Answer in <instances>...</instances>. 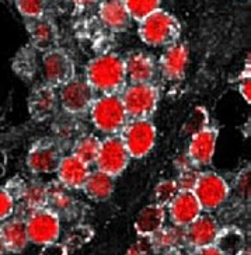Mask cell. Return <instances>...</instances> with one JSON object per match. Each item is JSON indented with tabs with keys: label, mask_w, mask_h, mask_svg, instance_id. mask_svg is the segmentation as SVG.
<instances>
[{
	"label": "cell",
	"mask_w": 251,
	"mask_h": 255,
	"mask_svg": "<svg viewBox=\"0 0 251 255\" xmlns=\"http://www.w3.org/2000/svg\"><path fill=\"white\" fill-rule=\"evenodd\" d=\"M82 191L84 195L94 202H106L114 194L115 178L99 170H94L87 175Z\"/></svg>",
	"instance_id": "cell-25"
},
{
	"label": "cell",
	"mask_w": 251,
	"mask_h": 255,
	"mask_svg": "<svg viewBox=\"0 0 251 255\" xmlns=\"http://www.w3.org/2000/svg\"><path fill=\"white\" fill-rule=\"evenodd\" d=\"M126 79L130 84L153 83L157 72V65L146 52H133L125 59Z\"/></svg>",
	"instance_id": "cell-22"
},
{
	"label": "cell",
	"mask_w": 251,
	"mask_h": 255,
	"mask_svg": "<svg viewBox=\"0 0 251 255\" xmlns=\"http://www.w3.org/2000/svg\"><path fill=\"white\" fill-rule=\"evenodd\" d=\"M56 93L62 111L77 118L89 114L94 98L97 97L84 77H73L70 82L59 87Z\"/></svg>",
	"instance_id": "cell-6"
},
{
	"label": "cell",
	"mask_w": 251,
	"mask_h": 255,
	"mask_svg": "<svg viewBox=\"0 0 251 255\" xmlns=\"http://www.w3.org/2000/svg\"><path fill=\"white\" fill-rule=\"evenodd\" d=\"M24 219L30 243L42 247L45 244L59 241L62 220L49 208L30 212Z\"/></svg>",
	"instance_id": "cell-8"
},
{
	"label": "cell",
	"mask_w": 251,
	"mask_h": 255,
	"mask_svg": "<svg viewBox=\"0 0 251 255\" xmlns=\"http://www.w3.org/2000/svg\"><path fill=\"white\" fill-rule=\"evenodd\" d=\"M239 93L242 94V97L246 100L247 104H250L251 100V87H250V75H246V77L242 76L240 83H239Z\"/></svg>",
	"instance_id": "cell-42"
},
{
	"label": "cell",
	"mask_w": 251,
	"mask_h": 255,
	"mask_svg": "<svg viewBox=\"0 0 251 255\" xmlns=\"http://www.w3.org/2000/svg\"><path fill=\"white\" fill-rule=\"evenodd\" d=\"M215 246L225 255H236L243 248V233L236 227H223L219 230Z\"/></svg>",
	"instance_id": "cell-29"
},
{
	"label": "cell",
	"mask_w": 251,
	"mask_h": 255,
	"mask_svg": "<svg viewBox=\"0 0 251 255\" xmlns=\"http://www.w3.org/2000/svg\"><path fill=\"white\" fill-rule=\"evenodd\" d=\"M166 208L159 206L156 203L146 205L145 208L139 210L133 222L135 232L139 237L150 239L154 233H157L164 226L166 222Z\"/></svg>",
	"instance_id": "cell-24"
},
{
	"label": "cell",
	"mask_w": 251,
	"mask_h": 255,
	"mask_svg": "<svg viewBox=\"0 0 251 255\" xmlns=\"http://www.w3.org/2000/svg\"><path fill=\"white\" fill-rule=\"evenodd\" d=\"M65 156V150L53 137H42L31 144L25 164L32 174H52Z\"/></svg>",
	"instance_id": "cell-10"
},
{
	"label": "cell",
	"mask_w": 251,
	"mask_h": 255,
	"mask_svg": "<svg viewBox=\"0 0 251 255\" xmlns=\"http://www.w3.org/2000/svg\"><path fill=\"white\" fill-rule=\"evenodd\" d=\"M235 189L237 196L243 201L250 199V170L249 167L246 170H242L235 180Z\"/></svg>",
	"instance_id": "cell-38"
},
{
	"label": "cell",
	"mask_w": 251,
	"mask_h": 255,
	"mask_svg": "<svg viewBox=\"0 0 251 255\" xmlns=\"http://www.w3.org/2000/svg\"><path fill=\"white\" fill-rule=\"evenodd\" d=\"M6 253L4 250V244H3V239H1V233H0V255H3Z\"/></svg>",
	"instance_id": "cell-47"
},
{
	"label": "cell",
	"mask_w": 251,
	"mask_h": 255,
	"mask_svg": "<svg viewBox=\"0 0 251 255\" xmlns=\"http://www.w3.org/2000/svg\"><path fill=\"white\" fill-rule=\"evenodd\" d=\"M99 17L110 31L122 32L130 27V17L124 0H100Z\"/></svg>",
	"instance_id": "cell-23"
},
{
	"label": "cell",
	"mask_w": 251,
	"mask_h": 255,
	"mask_svg": "<svg viewBox=\"0 0 251 255\" xmlns=\"http://www.w3.org/2000/svg\"><path fill=\"white\" fill-rule=\"evenodd\" d=\"M177 192H178V188H177L175 180L167 178V180L159 181L153 189V203L167 208L168 203L177 195Z\"/></svg>",
	"instance_id": "cell-34"
},
{
	"label": "cell",
	"mask_w": 251,
	"mask_h": 255,
	"mask_svg": "<svg viewBox=\"0 0 251 255\" xmlns=\"http://www.w3.org/2000/svg\"><path fill=\"white\" fill-rule=\"evenodd\" d=\"M190 52L185 44L175 42L167 46L159 59V69L163 77L168 82H180L185 77Z\"/></svg>",
	"instance_id": "cell-15"
},
{
	"label": "cell",
	"mask_w": 251,
	"mask_h": 255,
	"mask_svg": "<svg viewBox=\"0 0 251 255\" xmlns=\"http://www.w3.org/2000/svg\"><path fill=\"white\" fill-rule=\"evenodd\" d=\"M14 70L23 79H31L37 73V60L32 46H30L28 49L24 48L23 51L18 52L14 60Z\"/></svg>",
	"instance_id": "cell-32"
},
{
	"label": "cell",
	"mask_w": 251,
	"mask_h": 255,
	"mask_svg": "<svg viewBox=\"0 0 251 255\" xmlns=\"http://www.w3.org/2000/svg\"><path fill=\"white\" fill-rule=\"evenodd\" d=\"M201 170L197 167H192L190 170H185L178 173V177L175 178V184L178 191H187V192H192L194 188L197 185V181L199 178Z\"/></svg>",
	"instance_id": "cell-36"
},
{
	"label": "cell",
	"mask_w": 251,
	"mask_h": 255,
	"mask_svg": "<svg viewBox=\"0 0 251 255\" xmlns=\"http://www.w3.org/2000/svg\"><path fill=\"white\" fill-rule=\"evenodd\" d=\"M101 139L93 133H84L70 147V154L82 160L87 165H93L97 160Z\"/></svg>",
	"instance_id": "cell-28"
},
{
	"label": "cell",
	"mask_w": 251,
	"mask_h": 255,
	"mask_svg": "<svg viewBox=\"0 0 251 255\" xmlns=\"http://www.w3.org/2000/svg\"><path fill=\"white\" fill-rule=\"evenodd\" d=\"M48 188V205L46 208L56 213L59 219H73L79 212V203L72 191L63 187L58 180L46 184Z\"/></svg>",
	"instance_id": "cell-17"
},
{
	"label": "cell",
	"mask_w": 251,
	"mask_h": 255,
	"mask_svg": "<svg viewBox=\"0 0 251 255\" xmlns=\"http://www.w3.org/2000/svg\"><path fill=\"white\" fill-rule=\"evenodd\" d=\"M52 137L58 142L63 150L72 147V144L76 142L80 136L86 133L83 124L80 122V118L69 115L63 113L56 114L52 122Z\"/></svg>",
	"instance_id": "cell-19"
},
{
	"label": "cell",
	"mask_w": 251,
	"mask_h": 255,
	"mask_svg": "<svg viewBox=\"0 0 251 255\" xmlns=\"http://www.w3.org/2000/svg\"><path fill=\"white\" fill-rule=\"evenodd\" d=\"M84 79L96 94H121L128 84L125 59L117 53L99 55L87 63Z\"/></svg>",
	"instance_id": "cell-1"
},
{
	"label": "cell",
	"mask_w": 251,
	"mask_h": 255,
	"mask_svg": "<svg viewBox=\"0 0 251 255\" xmlns=\"http://www.w3.org/2000/svg\"><path fill=\"white\" fill-rule=\"evenodd\" d=\"M77 6H82V7H90L96 3H100V0H73Z\"/></svg>",
	"instance_id": "cell-45"
},
{
	"label": "cell",
	"mask_w": 251,
	"mask_h": 255,
	"mask_svg": "<svg viewBox=\"0 0 251 255\" xmlns=\"http://www.w3.org/2000/svg\"><path fill=\"white\" fill-rule=\"evenodd\" d=\"M0 233L6 253L20 254L30 244L25 229V219L20 215H14L3 222L0 225Z\"/></svg>",
	"instance_id": "cell-21"
},
{
	"label": "cell",
	"mask_w": 251,
	"mask_h": 255,
	"mask_svg": "<svg viewBox=\"0 0 251 255\" xmlns=\"http://www.w3.org/2000/svg\"><path fill=\"white\" fill-rule=\"evenodd\" d=\"M17 210V202L3 187H0V223L14 216Z\"/></svg>",
	"instance_id": "cell-37"
},
{
	"label": "cell",
	"mask_w": 251,
	"mask_h": 255,
	"mask_svg": "<svg viewBox=\"0 0 251 255\" xmlns=\"http://www.w3.org/2000/svg\"><path fill=\"white\" fill-rule=\"evenodd\" d=\"M166 213L171 225L185 229L202 213V209L194 192L178 191L166 208Z\"/></svg>",
	"instance_id": "cell-14"
},
{
	"label": "cell",
	"mask_w": 251,
	"mask_h": 255,
	"mask_svg": "<svg viewBox=\"0 0 251 255\" xmlns=\"http://www.w3.org/2000/svg\"><path fill=\"white\" fill-rule=\"evenodd\" d=\"M137 32L146 45L167 48L178 41L181 34V24L174 15L159 8L139 23Z\"/></svg>",
	"instance_id": "cell-3"
},
{
	"label": "cell",
	"mask_w": 251,
	"mask_h": 255,
	"mask_svg": "<svg viewBox=\"0 0 251 255\" xmlns=\"http://www.w3.org/2000/svg\"><path fill=\"white\" fill-rule=\"evenodd\" d=\"M173 164H174L175 170H177L178 173H181V171H185V170H190V168H192V167H195V165L192 164L190 156L187 154V151L180 153V154L174 158Z\"/></svg>",
	"instance_id": "cell-41"
},
{
	"label": "cell",
	"mask_w": 251,
	"mask_h": 255,
	"mask_svg": "<svg viewBox=\"0 0 251 255\" xmlns=\"http://www.w3.org/2000/svg\"><path fill=\"white\" fill-rule=\"evenodd\" d=\"M39 255H69V253L61 241H55L51 244L42 246Z\"/></svg>",
	"instance_id": "cell-40"
},
{
	"label": "cell",
	"mask_w": 251,
	"mask_h": 255,
	"mask_svg": "<svg viewBox=\"0 0 251 255\" xmlns=\"http://www.w3.org/2000/svg\"><path fill=\"white\" fill-rule=\"evenodd\" d=\"M236 255H250V250L249 248H242Z\"/></svg>",
	"instance_id": "cell-48"
},
{
	"label": "cell",
	"mask_w": 251,
	"mask_h": 255,
	"mask_svg": "<svg viewBox=\"0 0 251 255\" xmlns=\"http://www.w3.org/2000/svg\"><path fill=\"white\" fill-rule=\"evenodd\" d=\"M130 157L124 146V142L117 136H106L100 144L99 156L96 160V170L111 175L113 178L120 177L129 165Z\"/></svg>",
	"instance_id": "cell-11"
},
{
	"label": "cell",
	"mask_w": 251,
	"mask_h": 255,
	"mask_svg": "<svg viewBox=\"0 0 251 255\" xmlns=\"http://www.w3.org/2000/svg\"><path fill=\"white\" fill-rule=\"evenodd\" d=\"M206 127H209V114L204 107H197L183 124V133L191 137Z\"/></svg>",
	"instance_id": "cell-33"
},
{
	"label": "cell",
	"mask_w": 251,
	"mask_h": 255,
	"mask_svg": "<svg viewBox=\"0 0 251 255\" xmlns=\"http://www.w3.org/2000/svg\"><path fill=\"white\" fill-rule=\"evenodd\" d=\"M44 84L58 90L63 84L76 77L75 62L65 49L53 48L42 55L41 60Z\"/></svg>",
	"instance_id": "cell-9"
},
{
	"label": "cell",
	"mask_w": 251,
	"mask_h": 255,
	"mask_svg": "<svg viewBox=\"0 0 251 255\" xmlns=\"http://www.w3.org/2000/svg\"><path fill=\"white\" fill-rule=\"evenodd\" d=\"M89 115L93 127L106 136L120 135L129 121L120 94H108L94 98Z\"/></svg>",
	"instance_id": "cell-2"
},
{
	"label": "cell",
	"mask_w": 251,
	"mask_h": 255,
	"mask_svg": "<svg viewBox=\"0 0 251 255\" xmlns=\"http://www.w3.org/2000/svg\"><path fill=\"white\" fill-rule=\"evenodd\" d=\"M120 97L129 120H150V117L157 110L160 91L153 83H129L120 94Z\"/></svg>",
	"instance_id": "cell-4"
},
{
	"label": "cell",
	"mask_w": 251,
	"mask_h": 255,
	"mask_svg": "<svg viewBox=\"0 0 251 255\" xmlns=\"http://www.w3.org/2000/svg\"><path fill=\"white\" fill-rule=\"evenodd\" d=\"M130 158H145L154 147L157 132L152 120H129L120 133Z\"/></svg>",
	"instance_id": "cell-5"
},
{
	"label": "cell",
	"mask_w": 251,
	"mask_h": 255,
	"mask_svg": "<svg viewBox=\"0 0 251 255\" xmlns=\"http://www.w3.org/2000/svg\"><path fill=\"white\" fill-rule=\"evenodd\" d=\"M18 202L21 205V208L25 210L24 218L30 212L46 208V205H48V188H46L45 182L37 180V178L25 181Z\"/></svg>",
	"instance_id": "cell-26"
},
{
	"label": "cell",
	"mask_w": 251,
	"mask_h": 255,
	"mask_svg": "<svg viewBox=\"0 0 251 255\" xmlns=\"http://www.w3.org/2000/svg\"><path fill=\"white\" fill-rule=\"evenodd\" d=\"M94 236V230L89 225H75L65 233L62 244L66 247L68 253L79 250L86 246Z\"/></svg>",
	"instance_id": "cell-30"
},
{
	"label": "cell",
	"mask_w": 251,
	"mask_h": 255,
	"mask_svg": "<svg viewBox=\"0 0 251 255\" xmlns=\"http://www.w3.org/2000/svg\"><path fill=\"white\" fill-rule=\"evenodd\" d=\"M58 105V93L46 84H41L32 89L28 97V113L31 118L37 122H44L55 117Z\"/></svg>",
	"instance_id": "cell-16"
},
{
	"label": "cell",
	"mask_w": 251,
	"mask_h": 255,
	"mask_svg": "<svg viewBox=\"0 0 251 255\" xmlns=\"http://www.w3.org/2000/svg\"><path fill=\"white\" fill-rule=\"evenodd\" d=\"M18 13L28 18H37L44 15L46 7V0H14Z\"/></svg>",
	"instance_id": "cell-35"
},
{
	"label": "cell",
	"mask_w": 251,
	"mask_h": 255,
	"mask_svg": "<svg viewBox=\"0 0 251 255\" xmlns=\"http://www.w3.org/2000/svg\"><path fill=\"white\" fill-rule=\"evenodd\" d=\"M153 250L150 246V241L149 239H143V237H139V240L136 243H133L128 251L126 255H152Z\"/></svg>",
	"instance_id": "cell-39"
},
{
	"label": "cell",
	"mask_w": 251,
	"mask_h": 255,
	"mask_svg": "<svg viewBox=\"0 0 251 255\" xmlns=\"http://www.w3.org/2000/svg\"><path fill=\"white\" fill-rule=\"evenodd\" d=\"M191 255H225V254H223L221 250L213 244V246H208V247L194 250V251H191Z\"/></svg>",
	"instance_id": "cell-43"
},
{
	"label": "cell",
	"mask_w": 251,
	"mask_h": 255,
	"mask_svg": "<svg viewBox=\"0 0 251 255\" xmlns=\"http://www.w3.org/2000/svg\"><path fill=\"white\" fill-rule=\"evenodd\" d=\"M218 137H219V130L213 127H206L205 129L199 130L198 133L191 136L187 154L190 156L192 164L197 168L206 167L212 163L216 151Z\"/></svg>",
	"instance_id": "cell-13"
},
{
	"label": "cell",
	"mask_w": 251,
	"mask_h": 255,
	"mask_svg": "<svg viewBox=\"0 0 251 255\" xmlns=\"http://www.w3.org/2000/svg\"><path fill=\"white\" fill-rule=\"evenodd\" d=\"M222 227L211 213H201L191 225L184 229L185 234V247L194 251L198 248L213 246Z\"/></svg>",
	"instance_id": "cell-12"
},
{
	"label": "cell",
	"mask_w": 251,
	"mask_h": 255,
	"mask_svg": "<svg viewBox=\"0 0 251 255\" xmlns=\"http://www.w3.org/2000/svg\"><path fill=\"white\" fill-rule=\"evenodd\" d=\"M194 195L198 199L201 209L206 213L218 210L223 206L230 196V187L228 181L215 171H201Z\"/></svg>",
	"instance_id": "cell-7"
},
{
	"label": "cell",
	"mask_w": 251,
	"mask_h": 255,
	"mask_svg": "<svg viewBox=\"0 0 251 255\" xmlns=\"http://www.w3.org/2000/svg\"><path fill=\"white\" fill-rule=\"evenodd\" d=\"M161 255H191V250H188L187 247L173 248V250H168L166 253H163Z\"/></svg>",
	"instance_id": "cell-44"
},
{
	"label": "cell",
	"mask_w": 251,
	"mask_h": 255,
	"mask_svg": "<svg viewBox=\"0 0 251 255\" xmlns=\"http://www.w3.org/2000/svg\"><path fill=\"white\" fill-rule=\"evenodd\" d=\"M90 165L75 157L73 154H65L56 168L58 181L70 191H82L87 175L90 174Z\"/></svg>",
	"instance_id": "cell-18"
},
{
	"label": "cell",
	"mask_w": 251,
	"mask_h": 255,
	"mask_svg": "<svg viewBox=\"0 0 251 255\" xmlns=\"http://www.w3.org/2000/svg\"><path fill=\"white\" fill-rule=\"evenodd\" d=\"M153 253L163 254L168 250L178 247H185V234L183 227L170 225L163 226L159 232L154 233L149 239Z\"/></svg>",
	"instance_id": "cell-27"
},
{
	"label": "cell",
	"mask_w": 251,
	"mask_h": 255,
	"mask_svg": "<svg viewBox=\"0 0 251 255\" xmlns=\"http://www.w3.org/2000/svg\"><path fill=\"white\" fill-rule=\"evenodd\" d=\"M27 31L31 37V46L37 51L46 52L56 48L58 30L56 25L44 15L27 20Z\"/></svg>",
	"instance_id": "cell-20"
},
{
	"label": "cell",
	"mask_w": 251,
	"mask_h": 255,
	"mask_svg": "<svg viewBox=\"0 0 251 255\" xmlns=\"http://www.w3.org/2000/svg\"><path fill=\"white\" fill-rule=\"evenodd\" d=\"M4 165H6V158H4V156H3V153L0 151V175H3Z\"/></svg>",
	"instance_id": "cell-46"
},
{
	"label": "cell",
	"mask_w": 251,
	"mask_h": 255,
	"mask_svg": "<svg viewBox=\"0 0 251 255\" xmlns=\"http://www.w3.org/2000/svg\"><path fill=\"white\" fill-rule=\"evenodd\" d=\"M130 20L140 23L147 15L160 8V0H124Z\"/></svg>",
	"instance_id": "cell-31"
}]
</instances>
